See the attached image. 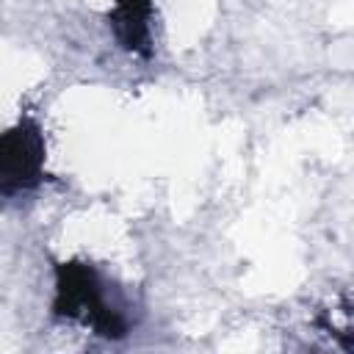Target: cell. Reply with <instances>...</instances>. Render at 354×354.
I'll use <instances>...</instances> for the list:
<instances>
[{
  "label": "cell",
  "mask_w": 354,
  "mask_h": 354,
  "mask_svg": "<svg viewBox=\"0 0 354 354\" xmlns=\"http://www.w3.org/2000/svg\"><path fill=\"white\" fill-rule=\"evenodd\" d=\"M55 313L66 318H80L97 335L111 340L124 337L130 329L127 313L113 299H108L105 282L88 266H77V263L58 268Z\"/></svg>",
  "instance_id": "obj_1"
},
{
  "label": "cell",
  "mask_w": 354,
  "mask_h": 354,
  "mask_svg": "<svg viewBox=\"0 0 354 354\" xmlns=\"http://www.w3.org/2000/svg\"><path fill=\"white\" fill-rule=\"evenodd\" d=\"M44 141L33 122H19L0 136V196H14L41 180Z\"/></svg>",
  "instance_id": "obj_2"
},
{
  "label": "cell",
  "mask_w": 354,
  "mask_h": 354,
  "mask_svg": "<svg viewBox=\"0 0 354 354\" xmlns=\"http://www.w3.org/2000/svg\"><path fill=\"white\" fill-rule=\"evenodd\" d=\"M119 11H116V28H119V39L124 41V47L138 50L147 41V11H149V0H116Z\"/></svg>",
  "instance_id": "obj_3"
}]
</instances>
